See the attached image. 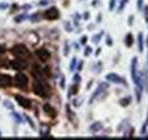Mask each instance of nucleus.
Wrapping results in <instances>:
<instances>
[{"instance_id": "1", "label": "nucleus", "mask_w": 148, "mask_h": 140, "mask_svg": "<svg viewBox=\"0 0 148 140\" xmlns=\"http://www.w3.org/2000/svg\"><path fill=\"white\" fill-rule=\"evenodd\" d=\"M33 92L37 96L43 98V99H47L50 96V89H49L48 84L46 83L45 80H34V82H33Z\"/></svg>"}, {"instance_id": "2", "label": "nucleus", "mask_w": 148, "mask_h": 140, "mask_svg": "<svg viewBox=\"0 0 148 140\" xmlns=\"http://www.w3.org/2000/svg\"><path fill=\"white\" fill-rule=\"evenodd\" d=\"M12 54H13L15 57H17V58H23V59H25V58H27V57L30 56L29 49H27L24 45H22V43L15 45V46L12 48Z\"/></svg>"}, {"instance_id": "3", "label": "nucleus", "mask_w": 148, "mask_h": 140, "mask_svg": "<svg viewBox=\"0 0 148 140\" xmlns=\"http://www.w3.org/2000/svg\"><path fill=\"white\" fill-rule=\"evenodd\" d=\"M14 83H15L16 87L26 90L27 84H29V79H27V76L25 74H23V73L19 72V73H17L15 75V78H14Z\"/></svg>"}, {"instance_id": "4", "label": "nucleus", "mask_w": 148, "mask_h": 140, "mask_svg": "<svg viewBox=\"0 0 148 140\" xmlns=\"http://www.w3.org/2000/svg\"><path fill=\"white\" fill-rule=\"evenodd\" d=\"M43 17L46 19H49V21H55L59 18V12L56 7H50L49 9H47L45 13H43Z\"/></svg>"}, {"instance_id": "5", "label": "nucleus", "mask_w": 148, "mask_h": 140, "mask_svg": "<svg viewBox=\"0 0 148 140\" xmlns=\"http://www.w3.org/2000/svg\"><path fill=\"white\" fill-rule=\"evenodd\" d=\"M106 80H107V81H110V82H113V83H117V84H124V86H128L127 81H125L123 78H121L120 75L115 74V73H110V74H107V75H106Z\"/></svg>"}, {"instance_id": "6", "label": "nucleus", "mask_w": 148, "mask_h": 140, "mask_svg": "<svg viewBox=\"0 0 148 140\" xmlns=\"http://www.w3.org/2000/svg\"><path fill=\"white\" fill-rule=\"evenodd\" d=\"M10 65L14 70L16 71H22V70H25L27 67V62L23 58H17L13 62H10Z\"/></svg>"}, {"instance_id": "7", "label": "nucleus", "mask_w": 148, "mask_h": 140, "mask_svg": "<svg viewBox=\"0 0 148 140\" xmlns=\"http://www.w3.org/2000/svg\"><path fill=\"white\" fill-rule=\"evenodd\" d=\"M15 99H16V102H17L22 107H24V108H26V109H30V108H31L32 103H31V100H30L29 98L23 97V96H21V95H15Z\"/></svg>"}, {"instance_id": "8", "label": "nucleus", "mask_w": 148, "mask_h": 140, "mask_svg": "<svg viewBox=\"0 0 148 140\" xmlns=\"http://www.w3.org/2000/svg\"><path fill=\"white\" fill-rule=\"evenodd\" d=\"M107 89H108V84H107V83H105V82H101V83L98 86L97 90L95 91V93L92 95V97H91V99H90V103H92L96 98H98V97H99L103 92H105Z\"/></svg>"}, {"instance_id": "9", "label": "nucleus", "mask_w": 148, "mask_h": 140, "mask_svg": "<svg viewBox=\"0 0 148 140\" xmlns=\"http://www.w3.org/2000/svg\"><path fill=\"white\" fill-rule=\"evenodd\" d=\"M37 56L38 58L41 60V62H48L49 60V58H50V53L47 50V49H45V48H41V49H38L37 50Z\"/></svg>"}, {"instance_id": "10", "label": "nucleus", "mask_w": 148, "mask_h": 140, "mask_svg": "<svg viewBox=\"0 0 148 140\" xmlns=\"http://www.w3.org/2000/svg\"><path fill=\"white\" fill-rule=\"evenodd\" d=\"M13 84V78L7 74H0V87H10Z\"/></svg>"}, {"instance_id": "11", "label": "nucleus", "mask_w": 148, "mask_h": 140, "mask_svg": "<svg viewBox=\"0 0 148 140\" xmlns=\"http://www.w3.org/2000/svg\"><path fill=\"white\" fill-rule=\"evenodd\" d=\"M43 112H45L49 117H51V119H54V117L57 116V110H56L51 105H49V104H45V105H43Z\"/></svg>"}, {"instance_id": "12", "label": "nucleus", "mask_w": 148, "mask_h": 140, "mask_svg": "<svg viewBox=\"0 0 148 140\" xmlns=\"http://www.w3.org/2000/svg\"><path fill=\"white\" fill-rule=\"evenodd\" d=\"M144 45H145V42H144L143 33H139V35H138V46H139V51L140 53L144 51Z\"/></svg>"}, {"instance_id": "13", "label": "nucleus", "mask_w": 148, "mask_h": 140, "mask_svg": "<svg viewBox=\"0 0 148 140\" xmlns=\"http://www.w3.org/2000/svg\"><path fill=\"white\" fill-rule=\"evenodd\" d=\"M101 128H103L101 123H100V122H96V123H93L92 125L90 126V131H91V132H97V131H99Z\"/></svg>"}, {"instance_id": "14", "label": "nucleus", "mask_w": 148, "mask_h": 140, "mask_svg": "<svg viewBox=\"0 0 148 140\" xmlns=\"http://www.w3.org/2000/svg\"><path fill=\"white\" fill-rule=\"evenodd\" d=\"M133 36H132V34L131 33H128L127 34V36H125V46L127 47H131L132 45H133Z\"/></svg>"}, {"instance_id": "15", "label": "nucleus", "mask_w": 148, "mask_h": 140, "mask_svg": "<svg viewBox=\"0 0 148 140\" xmlns=\"http://www.w3.org/2000/svg\"><path fill=\"white\" fill-rule=\"evenodd\" d=\"M66 112H67V115H69V116H67V117H69V120H70L71 122H73L74 116H75V115H74L73 112L71 110V108H70V106L69 105H66Z\"/></svg>"}, {"instance_id": "16", "label": "nucleus", "mask_w": 148, "mask_h": 140, "mask_svg": "<svg viewBox=\"0 0 148 140\" xmlns=\"http://www.w3.org/2000/svg\"><path fill=\"white\" fill-rule=\"evenodd\" d=\"M77 91H79V84H74V86H72V87H71V90H70V93H69V96L77 93Z\"/></svg>"}, {"instance_id": "17", "label": "nucleus", "mask_w": 148, "mask_h": 140, "mask_svg": "<svg viewBox=\"0 0 148 140\" xmlns=\"http://www.w3.org/2000/svg\"><path fill=\"white\" fill-rule=\"evenodd\" d=\"M130 102H131V98H130V97H127V98H124V99H121V100H120V104L123 106V107H125V106L129 105Z\"/></svg>"}, {"instance_id": "18", "label": "nucleus", "mask_w": 148, "mask_h": 140, "mask_svg": "<svg viewBox=\"0 0 148 140\" xmlns=\"http://www.w3.org/2000/svg\"><path fill=\"white\" fill-rule=\"evenodd\" d=\"M121 2H120V8H119V12H122L123 10V8H124V6H125V3L129 1V0H120Z\"/></svg>"}, {"instance_id": "19", "label": "nucleus", "mask_w": 148, "mask_h": 140, "mask_svg": "<svg viewBox=\"0 0 148 140\" xmlns=\"http://www.w3.org/2000/svg\"><path fill=\"white\" fill-rule=\"evenodd\" d=\"M24 116H25V119L27 120V122L30 123V125H31V128H32V129H36V126H34V123H33V121H32V120H31V119H30V117H29L27 115H24Z\"/></svg>"}, {"instance_id": "20", "label": "nucleus", "mask_w": 148, "mask_h": 140, "mask_svg": "<svg viewBox=\"0 0 148 140\" xmlns=\"http://www.w3.org/2000/svg\"><path fill=\"white\" fill-rule=\"evenodd\" d=\"M137 7H138V10H141V9H143V7H144L143 0H138V1H137Z\"/></svg>"}, {"instance_id": "21", "label": "nucleus", "mask_w": 148, "mask_h": 140, "mask_svg": "<svg viewBox=\"0 0 148 140\" xmlns=\"http://www.w3.org/2000/svg\"><path fill=\"white\" fill-rule=\"evenodd\" d=\"M3 105L7 106V108H9V109H13V108H14L13 105H12V103H10V102H8V100H5V102H3Z\"/></svg>"}, {"instance_id": "22", "label": "nucleus", "mask_w": 148, "mask_h": 140, "mask_svg": "<svg viewBox=\"0 0 148 140\" xmlns=\"http://www.w3.org/2000/svg\"><path fill=\"white\" fill-rule=\"evenodd\" d=\"M101 34H103V33H100V34H98L97 35V36H93V42H95V43H98V42H99V40H100V38H101Z\"/></svg>"}, {"instance_id": "23", "label": "nucleus", "mask_w": 148, "mask_h": 140, "mask_svg": "<svg viewBox=\"0 0 148 140\" xmlns=\"http://www.w3.org/2000/svg\"><path fill=\"white\" fill-rule=\"evenodd\" d=\"M115 3H116V0H111V2H110V10H113L115 8Z\"/></svg>"}, {"instance_id": "24", "label": "nucleus", "mask_w": 148, "mask_h": 140, "mask_svg": "<svg viewBox=\"0 0 148 140\" xmlns=\"http://www.w3.org/2000/svg\"><path fill=\"white\" fill-rule=\"evenodd\" d=\"M91 51H92L91 47H87V48H86V50H84V55H86V56H89V55L91 54Z\"/></svg>"}, {"instance_id": "25", "label": "nucleus", "mask_w": 148, "mask_h": 140, "mask_svg": "<svg viewBox=\"0 0 148 140\" xmlns=\"http://www.w3.org/2000/svg\"><path fill=\"white\" fill-rule=\"evenodd\" d=\"M13 116H14V117H15V119L17 120V122H23V119H22V117L19 116L17 113H14V114H13Z\"/></svg>"}, {"instance_id": "26", "label": "nucleus", "mask_w": 148, "mask_h": 140, "mask_svg": "<svg viewBox=\"0 0 148 140\" xmlns=\"http://www.w3.org/2000/svg\"><path fill=\"white\" fill-rule=\"evenodd\" d=\"M75 64H76V58H73L72 59V63H71V71H74V69H75Z\"/></svg>"}, {"instance_id": "27", "label": "nucleus", "mask_w": 148, "mask_h": 140, "mask_svg": "<svg viewBox=\"0 0 148 140\" xmlns=\"http://www.w3.org/2000/svg\"><path fill=\"white\" fill-rule=\"evenodd\" d=\"M80 81H81V76H80L79 74H75V75H74V82L79 83Z\"/></svg>"}, {"instance_id": "28", "label": "nucleus", "mask_w": 148, "mask_h": 140, "mask_svg": "<svg viewBox=\"0 0 148 140\" xmlns=\"http://www.w3.org/2000/svg\"><path fill=\"white\" fill-rule=\"evenodd\" d=\"M148 125V115H147V121H146V123L144 124V128H143V130H141V133H144L145 131H146V128H147Z\"/></svg>"}, {"instance_id": "29", "label": "nucleus", "mask_w": 148, "mask_h": 140, "mask_svg": "<svg viewBox=\"0 0 148 140\" xmlns=\"http://www.w3.org/2000/svg\"><path fill=\"white\" fill-rule=\"evenodd\" d=\"M8 7V3H0V9H6Z\"/></svg>"}, {"instance_id": "30", "label": "nucleus", "mask_w": 148, "mask_h": 140, "mask_svg": "<svg viewBox=\"0 0 148 140\" xmlns=\"http://www.w3.org/2000/svg\"><path fill=\"white\" fill-rule=\"evenodd\" d=\"M5 51H6V48H5L2 45H0V55H1V54H3Z\"/></svg>"}, {"instance_id": "31", "label": "nucleus", "mask_w": 148, "mask_h": 140, "mask_svg": "<svg viewBox=\"0 0 148 140\" xmlns=\"http://www.w3.org/2000/svg\"><path fill=\"white\" fill-rule=\"evenodd\" d=\"M19 16H21V17H17L16 18V21H17V22H19V21H22V19H25V16H26V15H19Z\"/></svg>"}, {"instance_id": "32", "label": "nucleus", "mask_w": 148, "mask_h": 140, "mask_svg": "<svg viewBox=\"0 0 148 140\" xmlns=\"http://www.w3.org/2000/svg\"><path fill=\"white\" fill-rule=\"evenodd\" d=\"M86 42H87V36H83L81 39V45H86Z\"/></svg>"}, {"instance_id": "33", "label": "nucleus", "mask_w": 148, "mask_h": 140, "mask_svg": "<svg viewBox=\"0 0 148 140\" xmlns=\"http://www.w3.org/2000/svg\"><path fill=\"white\" fill-rule=\"evenodd\" d=\"M60 87L62 88L65 87V79H64V78H63V79H62V81H60Z\"/></svg>"}, {"instance_id": "34", "label": "nucleus", "mask_w": 148, "mask_h": 140, "mask_svg": "<svg viewBox=\"0 0 148 140\" xmlns=\"http://www.w3.org/2000/svg\"><path fill=\"white\" fill-rule=\"evenodd\" d=\"M107 45H108V46H112V45H113V43H112V39L110 36H107Z\"/></svg>"}, {"instance_id": "35", "label": "nucleus", "mask_w": 148, "mask_h": 140, "mask_svg": "<svg viewBox=\"0 0 148 140\" xmlns=\"http://www.w3.org/2000/svg\"><path fill=\"white\" fill-rule=\"evenodd\" d=\"M82 65H83V63H82V60L80 62V64H79V67H77V71H81V69H82Z\"/></svg>"}, {"instance_id": "36", "label": "nucleus", "mask_w": 148, "mask_h": 140, "mask_svg": "<svg viewBox=\"0 0 148 140\" xmlns=\"http://www.w3.org/2000/svg\"><path fill=\"white\" fill-rule=\"evenodd\" d=\"M132 22H133V16H130V18H129V24H130V25H132Z\"/></svg>"}, {"instance_id": "37", "label": "nucleus", "mask_w": 148, "mask_h": 140, "mask_svg": "<svg viewBox=\"0 0 148 140\" xmlns=\"http://www.w3.org/2000/svg\"><path fill=\"white\" fill-rule=\"evenodd\" d=\"M47 3H48V1H46V0H45V1H40V2H39V5H47Z\"/></svg>"}, {"instance_id": "38", "label": "nucleus", "mask_w": 148, "mask_h": 140, "mask_svg": "<svg viewBox=\"0 0 148 140\" xmlns=\"http://www.w3.org/2000/svg\"><path fill=\"white\" fill-rule=\"evenodd\" d=\"M99 53H100V48H99V49L97 50V53H96V55H99Z\"/></svg>"}, {"instance_id": "39", "label": "nucleus", "mask_w": 148, "mask_h": 140, "mask_svg": "<svg viewBox=\"0 0 148 140\" xmlns=\"http://www.w3.org/2000/svg\"><path fill=\"white\" fill-rule=\"evenodd\" d=\"M147 45H148V39H147Z\"/></svg>"}, {"instance_id": "40", "label": "nucleus", "mask_w": 148, "mask_h": 140, "mask_svg": "<svg viewBox=\"0 0 148 140\" xmlns=\"http://www.w3.org/2000/svg\"><path fill=\"white\" fill-rule=\"evenodd\" d=\"M147 46H148V45H147Z\"/></svg>"}]
</instances>
